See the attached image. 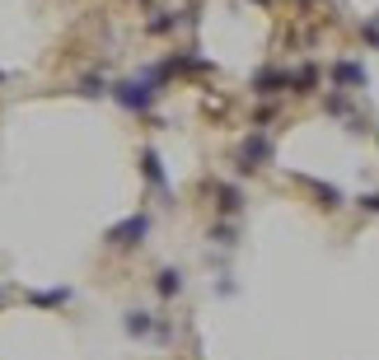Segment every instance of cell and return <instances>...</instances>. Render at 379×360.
I'll list each match as a JSON object with an SVG mask.
<instances>
[{
  "instance_id": "10",
  "label": "cell",
  "mask_w": 379,
  "mask_h": 360,
  "mask_svg": "<svg viewBox=\"0 0 379 360\" xmlns=\"http://www.w3.org/2000/svg\"><path fill=\"white\" fill-rule=\"evenodd\" d=\"M221 211H239V192L235 188H221Z\"/></svg>"
},
{
  "instance_id": "8",
  "label": "cell",
  "mask_w": 379,
  "mask_h": 360,
  "mask_svg": "<svg viewBox=\"0 0 379 360\" xmlns=\"http://www.w3.org/2000/svg\"><path fill=\"white\" fill-rule=\"evenodd\" d=\"M314 188H318V202L323 206H342V192L332 188V183H314Z\"/></svg>"
},
{
  "instance_id": "6",
  "label": "cell",
  "mask_w": 379,
  "mask_h": 360,
  "mask_svg": "<svg viewBox=\"0 0 379 360\" xmlns=\"http://www.w3.org/2000/svg\"><path fill=\"white\" fill-rule=\"evenodd\" d=\"M178 290H183V271L164 267V271H159V295H178Z\"/></svg>"
},
{
  "instance_id": "1",
  "label": "cell",
  "mask_w": 379,
  "mask_h": 360,
  "mask_svg": "<svg viewBox=\"0 0 379 360\" xmlns=\"http://www.w3.org/2000/svg\"><path fill=\"white\" fill-rule=\"evenodd\" d=\"M155 80L150 75H141V80H122V84H117V89H112V98H117V103H122V108H131V112H145L150 108V103H155Z\"/></svg>"
},
{
  "instance_id": "2",
  "label": "cell",
  "mask_w": 379,
  "mask_h": 360,
  "mask_svg": "<svg viewBox=\"0 0 379 360\" xmlns=\"http://www.w3.org/2000/svg\"><path fill=\"white\" fill-rule=\"evenodd\" d=\"M145 230H150V220L131 216V220H122V225H112L108 239H112V243H122V248H131V243H141V239H145Z\"/></svg>"
},
{
  "instance_id": "12",
  "label": "cell",
  "mask_w": 379,
  "mask_h": 360,
  "mask_svg": "<svg viewBox=\"0 0 379 360\" xmlns=\"http://www.w3.org/2000/svg\"><path fill=\"white\" fill-rule=\"evenodd\" d=\"M80 94L94 98V94H108V89H103V80H84V84H80Z\"/></svg>"
},
{
  "instance_id": "3",
  "label": "cell",
  "mask_w": 379,
  "mask_h": 360,
  "mask_svg": "<svg viewBox=\"0 0 379 360\" xmlns=\"http://www.w3.org/2000/svg\"><path fill=\"white\" fill-rule=\"evenodd\" d=\"M332 80H337V89H365V66L361 61H337L332 66Z\"/></svg>"
},
{
  "instance_id": "13",
  "label": "cell",
  "mask_w": 379,
  "mask_h": 360,
  "mask_svg": "<svg viewBox=\"0 0 379 360\" xmlns=\"http://www.w3.org/2000/svg\"><path fill=\"white\" fill-rule=\"evenodd\" d=\"M365 43H370V47H379V19H375V24H365Z\"/></svg>"
},
{
  "instance_id": "7",
  "label": "cell",
  "mask_w": 379,
  "mask_h": 360,
  "mask_svg": "<svg viewBox=\"0 0 379 360\" xmlns=\"http://www.w3.org/2000/svg\"><path fill=\"white\" fill-rule=\"evenodd\" d=\"M145 178L164 188V169H159V155H155V150H145Z\"/></svg>"
},
{
  "instance_id": "11",
  "label": "cell",
  "mask_w": 379,
  "mask_h": 360,
  "mask_svg": "<svg viewBox=\"0 0 379 360\" xmlns=\"http://www.w3.org/2000/svg\"><path fill=\"white\" fill-rule=\"evenodd\" d=\"M66 290H43V295H33V304H61Z\"/></svg>"
},
{
  "instance_id": "15",
  "label": "cell",
  "mask_w": 379,
  "mask_h": 360,
  "mask_svg": "<svg viewBox=\"0 0 379 360\" xmlns=\"http://www.w3.org/2000/svg\"><path fill=\"white\" fill-rule=\"evenodd\" d=\"M262 5H267V0H262Z\"/></svg>"
},
{
  "instance_id": "9",
  "label": "cell",
  "mask_w": 379,
  "mask_h": 360,
  "mask_svg": "<svg viewBox=\"0 0 379 360\" xmlns=\"http://www.w3.org/2000/svg\"><path fill=\"white\" fill-rule=\"evenodd\" d=\"M126 332H150V318H145L141 309H136V313H126Z\"/></svg>"
},
{
  "instance_id": "5",
  "label": "cell",
  "mask_w": 379,
  "mask_h": 360,
  "mask_svg": "<svg viewBox=\"0 0 379 360\" xmlns=\"http://www.w3.org/2000/svg\"><path fill=\"white\" fill-rule=\"evenodd\" d=\"M253 84H258V94H276L281 84H290V75H281V70H262Z\"/></svg>"
},
{
  "instance_id": "4",
  "label": "cell",
  "mask_w": 379,
  "mask_h": 360,
  "mask_svg": "<svg viewBox=\"0 0 379 360\" xmlns=\"http://www.w3.org/2000/svg\"><path fill=\"white\" fill-rule=\"evenodd\" d=\"M272 155V145H267V136H248V141H244V164H239V169H258V164H262V159Z\"/></svg>"
},
{
  "instance_id": "14",
  "label": "cell",
  "mask_w": 379,
  "mask_h": 360,
  "mask_svg": "<svg viewBox=\"0 0 379 360\" xmlns=\"http://www.w3.org/2000/svg\"><path fill=\"white\" fill-rule=\"evenodd\" d=\"M361 206H365V211H379V192H370V197H361Z\"/></svg>"
}]
</instances>
